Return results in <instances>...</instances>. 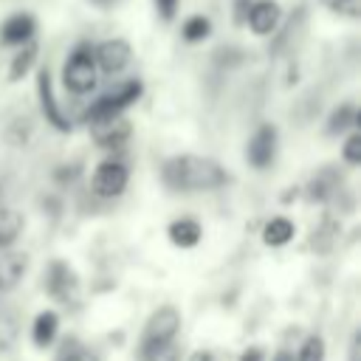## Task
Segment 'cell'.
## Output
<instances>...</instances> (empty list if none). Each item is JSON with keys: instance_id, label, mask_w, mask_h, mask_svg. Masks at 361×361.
<instances>
[{"instance_id": "4316f807", "label": "cell", "mask_w": 361, "mask_h": 361, "mask_svg": "<svg viewBox=\"0 0 361 361\" xmlns=\"http://www.w3.org/2000/svg\"><path fill=\"white\" fill-rule=\"evenodd\" d=\"M147 361H180V350L169 344V347H164L161 353H155L152 358H147Z\"/></svg>"}, {"instance_id": "7402d4cb", "label": "cell", "mask_w": 361, "mask_h": 361, "mask_svg": "<svg viewBox=\"0 0 361 361\" xmlns=\"http://www.w3.org/2000/svg\"><path fill=\"white\" fill-rule=\"evenodd\" d=\"M322 6L338 17H350V20L361 17V0H322Z\"/></svg>"}, {"instance_id": "f546056e", "label": "cell", "mask_w": 361, "mask_h": 361, "mask_svg": "<svg viewBox=\"0 0 361 361\" xmlns=\"http://www.w3.org/2000/svg\"><path fill=\"white\" fill-rule=\"evenodd\" d=\"M259 358H262V350H257V347H251L240 355V361H259Z\"/></svg>"}, {"instance_id": "6da1fadb", "label": "cell", "mask_w": 361, "mask_h": 361, "mask_svg": "<svg viewBox=\"0 0 361 361\" xmlns=\"http://www.w3.org/2000/svg\"><path fill=\"white\" fill-rule=\"evenodd\" d=\"M161 175L175 192H212L228 183V172L206 155H175L164 164Z\"/></svg>"}, {"instance_id": "4dcf8cb0", "label": "cell", "mask_w": 361, "mask_h": 361, "mask_svg": "<svg viewBox=\"0 0 361 361\" xmlns=\"http://www.w3.org/2000/svg\"><path fill=\"white\" fill-rule=\"evenodd\" d=\"M274 361H296V358H293V355H290L288 350H279V353L274 355Z\"/></svg>"}, {"instance_id": "ac0fdd59", "label": "cell", "mask_w": 361, "mask_h": 361, "mask_svg": "<svg viewBox=\"0 0 361 361\" xmlns=\"http://www.w3.org/2000/svg\"><path fill=\"white\" fill-rule=\"evenodd\" d=\"M355 121H358L355 104H353V102H344V104H338V107L330 113V118H327V133H330V135L347 133V130L355 127Z\"/></svg>"}, {"instance_id": "9c48e42d", "label": "cell", "mask_w": 361, "mask_h": 361, "mask_svg": "<svg viewBox=\"0 0 361 361\" xmlns=\"http://www.w3.org/2000/svg\"><path fill=\"white\" fill-rule=\"evenodd\" d=\"M245 23H248V28H251L254 34L268 37V34H274V31L279 28V23H282V8H279L276 0H254V3L248 6V11H245Z\"/></svg>"}, {"instance_id": "4fadbf2b", "label": "cell", "mask_w": 361, "mask_h": 361, "mask_svg": "<svg viewBox=\"0 0 361 361\" xmlns=\"http://www.w3.org/2000/svg\"><path fill=\"white\" fill-rule=\"evenodd\" d=\"M93 133H96V144L118 147L121 141H127L130 127H127V121H121V116H113V118H104V121H93Z\"/></svg>"}, {"instance_id": "d6986e66", "label": "cell", "mask_w": 361, "mask_h": 361, "mask_svg": "<svg viewBox=\"0 0 361 361\" xmlns=\"http://www.w3.org/2000/svg\"><path fill=\"white\" fill-rule=\"evenodd\" d=\"M37 54H39V48H37V42H23V48L14 54V59H11V68H8V79L11 82H17V79H23L28 71H31V65L37 62Z\"/></svg>"}, {"instance_id": "8992f818", "label": "cell", "mask_w": 361, "mask_h": 361, "mask_svg": "<svg viewBox=\"0 0 361 361\" xmlns=\"http://www.w3.org/2000/svg\"><path fill=\"white\" fill-rule=\"evenodd\" d=\"M93 59H96V68H99V71H104V73L113 76V73H121V71L130 65L133 48H130L127 39L113 37V39H104V42H99V45L93 48Z\"/></svg>"}, {"instance_id": "7c38bea8", "label": "cell", "mask_w": 361, "mask_h": 361, "mask_svg": "<svg viewBox=\"0 0 361 361\" xmlns=\"http://www.w3.org/2000/svg\"><path fill=\"white\" fill-rule=\"evenodd\" d=\"M34 31H37V23L31 14H11L0 25V42L3 45H23V42L34 39Z\"/></svg>"}, {"instance_id": "f1b7e54d", "label": "cell", "mask_w": 361, "mask_h": 361, "mask_svg": "<svg viewBox=\"0 0 361 361\" xmlns=\"http://www.w3.org/2000/svg\"><path fill=\"white\" fill-rule=\"evenodd\" d=\"M350 361H361V333L358 330L350 338Z\"/></svg>"}, {"instance_id": "484cf974", "label": "cell", "mask_w": 361, "mask_h": 361, "mask_svg": "<svg viewBox=\"0 0 361 361\" xmlns=\"http://www.w3.org/2000/svg\"><path fill=\"white\" fill-rule=\"evenodd\" d=\"M152 3H155L158 14H161L164 20H172L175 11H178V3H180V0H152Z\"/></svg>"}, {"instance_id": "8fae6325", "label": "cell", "mask_w": 361, "mask_h": 361, "mask_svg": "<svg viewBox=\"0 0 361 361\" xmlns=\"http://www.w3.org/2000/svg\"><path fill=\"white\" fill-rule=\"evenodd\" d=\"M25 271H28V257L23 251L3 248L0 251V296L8 293V290H14L23 282Z\"/></svg>"}, {"instance_id": "9a60e30c", "label": "cell", "mask_w": 361, "mask_h": 361, "mask_svg": "<svg viewBox=\"0 0 361 361\" xmlns=\"http://www.w3.org/2000/svg\"><path fill=\"white\" fill-rule=\"evenodd\" d=\"M56 330H59V316L54 310H42L37 319H34V327H31V338L37 347H48L54 338H56Z\"/></svg>"}, {"instance_id": "277c9868", "label": "cell", "mask_w": 361, "mask_h": 361, "mask_svg": "<svg viewBox=\"0 0 361 361\" xmlns=\"http://www.w3.org/2000/svg\"><path fill=\"white\" fill-rule=\"evenodd\" d=\"M138 96H141V82H138V79H130V82L118 85L116 90L99 96V99L90 104V110H87V121L93 124V121H104V118L121 116V110H127Z\"/></svg>"}, {"instance_id": "cb8c5ba5", "label": "cell", "mask_w": 361, "mask_h": 361, "mask_svg": "<svg viewBox=\"0 0 361 361\" xmlns=\"http://www.w3.org/2000/svg\"><path fill=\"white\" fill-rule=\"evenodd\" d=\"M341 155H344V161H347L350 166L361 164V135H358V133H350V135H347V141H344V147H341Z\"/></svg>"}, {"instance_id": "ba28073f", "label": "cell", "mask_w": 361, "mask_h": 361, "mask_svg": "<svg viewBox=\"0 0 361 361\" xmlns=\"http://www.w3.org/2000/svg\"><path fill=\"white\" fill-rule=\"evenodd\" d=\"M245 155H248V164L257 166V169H265L271 166L274 155H276V127L274 124H259L245 147Z\"/></svg>"}, {"instance_id": "5bb4252c", "label": "cell", "mask_w": 361, "mask_h": 361, "mask_svg": "<svg viewBox=\"0 0 361 361\" xmlns=\"http://www.w3.org/2000/svg\"><path fill=\"white\" fill-rule=\"evenodd\" d=\"M169 240L180 248H192L200 243V223L192 217H180L169 223Z\"/></svg>"}, {"instance_id": "52a82bcc", "label": "cell", "mask_w": 361, "mask_h": 361, "mask_svg": "<svg viewBox=\"0 0 361 361\" xmlns=\"http://www.w3.org/2000/svg\"><path fill=\"white\" fill-rule=\"evenodd\" d=\"M45 285H48L51 296H54L56 302H62V305H71V302L76 299V293H79V279H76L73 268H71L65 259H54V262L48 265V279H45Z\"/></svg>"}, {"instance_id": "603a6c76", "label": "cell", "mask_w": 361, "mask_h": 361, "mask_svg": "<svg viewBox=\"0 0 361 361\" xmlns=\"http://www.w3.org/2000/svg\"><path fill=\"white\" fill-rule=\"evenodd\" d=\"M296 361H324V341H322L319 336H310V338L302 344Z\"/></svg>"}, {"instance_id": "1f68e13d", "label": "cell", "mask_w": 361, "mask_h": 361, "mask_svg": "<svg viewBox=\"0 0 361 361\" xmlns=\"http://www.w3.org/2000/svg\"><path fill=\"white\" fill-rule=\"evenodd\" d=\"M90 3H93V6H99V8H113L118 0H90Z\"/></svg>"}, {"instance_id": "ffe728a7", "label": "cell", "mask_w": 361, "mask_h": 361, "mask_svg": "<svg viewBox=\"0 0 361 361\" xmlns=\"http://www.w3.org/2000/svg\"><path fill=\"white\" fill-rule=\"evenodd\" d=\"M180 34H183L186 42H200V39H206V37L212 34V20L203 17V14H192V17L183 23Z\"/></svg>"}, {"instance_id": "7a4b0ae2", "label": "cell", "mask_w": 361, "mask_h": 361, "mask_svg": "<svg viewBox=\"0 0 361 361\" xmlns=\"http://www.w3.org/2000/svg\"><path fill=\"white\" fill-rule=\"evenodd\" d=\"M180 330V313L178 307L172 305H161L144 324V333H141V361L152 358L155 353H161L164 347L172 344V338L178 336Z\"/></svg>"}, {"instance_id": "44dd1931", "label": "cell", "mask_w": 361, "mask_h": 361, "mask_svg": "<svg viewBox=\"0 0 361 361\" xmlns=\"http://www.w3.org/2000/svg\"><path fill=\"white\" fill-rule=\"evenodd\" d=\"M336 172L333 169H322L319 175H313V180H310V197L313 200H324L333 189H336Z\"/></svg>"}, {"instance_id": "5b68a950", "label": "cell", "mask_w": 361, "mask_h": 361, "mask_svg": "<svg viewBox=\"0 0 361 361\" xmlns=\"http://www.w3.org/2000/svg\"><path fill=\"white\" fill-rule=\"evenodd\" d=\"M130 180V172L121 161H102L96 169H93V178H90V186L99 197H116L124 192Z\"/></svg>"}, {"instance_id": "d4e9b609", "label": "cell", "mask_w": 361, "mask_h": 361, "mask_svg": "<svg viewBox=\"0 0 361 361\" xmlns=\"http://www.w3.org/2000/svg\"><path fill=\"white\" fill-rule=\"evenodd\" d=\"M59 361H99V358L90 350H85V347H71V350H65L59 355Z\"/></svg>"}, {"instance_id": "2e32d148", "label": "cell", "mask_w": 361, "mask_h": 361, "mask_svg": "<svg viewBox=\"0 0 361 361\" xmlns=\"http://www.w3.org/2000/svg\"><path fill=\"white\" fill-rule=\"evenodd\" d=\"M23 226H25V220H23L20 212H14V209H0V251L17 243V237L23 234Z\"/></svg>"}, {"instance_id": "30bf717a", "label": "cell", "mask_w": 361, "mask_h": 361, "mask_svg": "<svg viewBox=\"0 0 361 361\" xmlns=\"http://www.w3.org/2000/svg\"><path fill=\"white\" fill-rule=\"evenodd\" d=\"M37 96H39V107H42V116H45V121L48 124H54L56 130H71V121H68V116L62 113V107H59V102H56V96H54V87H51V73H48V68H42L39 73H37Z\"/></svg>"}, {"instance_id": "83f0119b", "label": "cell", "mask_w": 361, "mask_h": 361, "mask_svg": "<svg viewBox=\"0 0 361 361\" xmlns=\"http://www.w3.org/2000/svg\"><path fill=\"white\" fill-rule=\"evenodd\" d=\"M251 3H254V0H234V23H237V25L245 23V11H248Z\"/></svg>"}, {"instance_id": "3957f363", "label": "cell", "mask_w": 361, "mask_h": 361, "mask_svg": "<svg viewBox=\"0 0 361 361\" xmlns=\"http://www.w3.org/2000/svg\"><path fill=\"white\" fill-rule=\"evenodd\" d=\"M96 76H99V68H96V59H93V48L79 45V48L68 56V62H65V68H62V82H65V87H68L71 93H76V96L90 93V90L96 87Z\"/></svg>"}, {"instance_id": "e0dca14e", "label": "cell", "mask_w": 361, "mask_h": 361, "mask_svg": "<svg viewBox=\"0 0 361 361\" xmlns=\"http://www.w3.org/2000/svg\"><path fill=\"white\" fill-rule=\"evenodd\" d=\"M290 237H293V223L288 217H271L265 223V228H262V243L274 245V248L290 243Z\"/></svg>"}]
</instances>
